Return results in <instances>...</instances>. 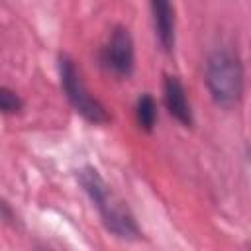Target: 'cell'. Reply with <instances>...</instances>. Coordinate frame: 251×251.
Returning a JSON list of instances; mask_svg holds the SVG:
<instances>
[{
    "label": "cell",
    "mask_w": 251,
    "mask_h": 251,
    "mask_svg": "<svg viewBox=\"0 0 251 251\" xmlns=\"http://www.w3.org/2000/svg\"><path fill=\"white\" fill-rule=\"evenodd\" d=\"M76 182L84 190V194L90 198V202L96 206L104 227L118 239L124 241H139L143 239V231L135 222V216L126 206V202L112 190V186L106 182V178L100 175V171L92 165L80 167L76 173Z\"/></svg>",
    "instance_id": "6da1fadb"
},
{
    "label": "cell",
    "mask_w": 251,
    "mask_h": 251,
    "mask_svg": "<svg viewBox=\"0 0 251 251\" xmlns=\"http://www.w3.org/2000/svg\"><path fill=\"white\" fill-rule=\"evenodd\" d=\"M204 80L216 106L224 110L235 108L245 90V73L239 51L231 45L214 47L206 59Z\"/></svg>",
    "instance_id": "7a4b0ae2"
},
{
    "label": "cell",
    "mask_w": 251,
    "mask_h": 251,
    "mask_svg": "<svg viewBox=\"0 0 251 251\" xmlns=\"http://www.w3.org/2000/svg\"><path fill=\"white\" fill-rule=\"evenodd\" d=\"M57 69H59L61 90H63L65 98L69 100V104L73 106V110L92 126L110 124L112 122L110 112L106 110V106L96 96L90 94V90L86 88V84L80 76V71H78L76 63L67 53L59 55Z\"/></svg>",
    "instance_id": "3957f363"
},
{
    "label": "cell",
    "mask_w": 251,
    "mask_h": 251,
    "mask_svg": "<svg viewBox=\"0 0 251 251\" xmlns=\"http://www.w3.org/2000/svg\"><path fill=\"white\" fill-rule=\"evenodd\" d=\"M100 61L108 71H112L116 76L127 78L131 76L135 69V47H133V37L127 27L116 25L102 47Z\"/></svg>",
    "instance_id": "277c9868"
},
{
    "label": "cell",
    "mask_w": 251,
    "mask_h": 251,
    "mask_svg": "<svg viewBox=\"0 0 251 251\" xmlns=\"http://www.w3.org/2000/svg\"><path fill=\"white\" fill-rule=\"evenodd\" d=\"M163 100H165V108L167 112L186 129H190L194 126V114H192V106L188 100V92L184 82L176 76V75H165L163 80Z\"/></svg>",
    "instance_id": "5b68a950"
},
{
    "label": "cell",
    "mask_w": 251,
    "mask_h": 251,
    "mask_svg": "<svg viewBox=\"0 0 251 251\" xmlns=\"http://www.w3.org/2000/svg\"><path fill=\"white\" fill-rule=\"evenodd\" d=\"M153 14V29L155 37L163 51L171 53L176 43V18L175 6L171 0H149Z\"/></svg>",
    "instance_id": "8992f818"
},
{
    "label": "cell",
    "mask_w": 251,
    "mask_h": 251,
    "mask_svg": "<svg viewBox=\"0 0 251 251\" xmlns=\"http://www.w3.org/2000/svg\"><path fill=\"white\" fill-rule=\"evenodd\" d=\"M157 120H159V108H157V100L153 98V94L149 92L139 94L135 102V122L139 129L145 133H151L157 126Z\"/></svg>",
    "instance_id": "52a82bcc"
},
{
    "label": "cell",
    "mask_w": 251,
    "mask_h": 251,
    "mask_svg": "<svg viewBox=\"0 0 251 251\" xmlns=\"http://www.w3.org/2000/svg\"><path fill=\"white\" fill-rule=\"evenodd\" d=\"M22 110H24L22 96L8 86H0V114H20Z\"/></svg>",
    "instance_id": "ba28073f"
},
{
    "label": "cell",
    "mask_w": 251,
    "mask_h": 251,
    "mask_svg": "<svg viewBox=\"0 0 251 251\" xmlns=\"http://www.w3.org/2000/svg\"><path fill=\"white\" fill-rule=\"evenodd\" d=\"M0 220L6 222V224H16V222H18L16 212L12 210V206H10L2 196H0Z\"/></svg>",
    "instance_id": "9c48e42d"
}]
</instances>
